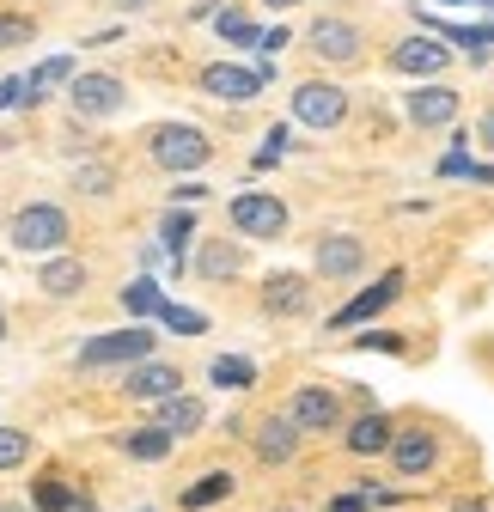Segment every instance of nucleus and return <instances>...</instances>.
Here are the masks:
<instances>
[{
	"label": "nucleus",
	"instance_id": "f257e3e1",
	"mask_svg": "<svg viewBox=\"0 0 494 512\" xmlns=\"http://www.w3.org/2000/svg\"><path fill=\"white\" fill-rule=\"evenodd\" d=\"M208 153H214L208 135H202V128H190V122H165L159 135H153V159H159L165 171H196Z\"/></svg>",
	"mask_w": 494,
	"mask_h": 512
},
{
	"label": "nucleus",
	"instance_id": "f03ea898",
	"mask_svg": "<svg viewBox=\"0 0 494 512\" xmlns=\"http://www.w3.org/2000/svg\"><path fill=\"white\" fill-rule=\"evenodd\" d=\"M293 116L312 122V128H336V122L348 116V92L330 86V80H305V86L293 92Z\"/></svg>",
	"mask_w": 494,
	"mask_h": 512
},
{
	"label": "nucleus",
	"instance_id": "7ed1b4c3",
	"mask_svg": "<svg viewBox=\"0 0 494 512\" xmlns=\"http://www.w3.org/2000/svg\"><path fill=\"white\" fill-rule=\"evenodd\" d=\"M153 354V336L147 330H116V336H92L80 348V366H135Z\"/></svg>",
	"mask_w": 494,
	"mask_h": 512
},
{
	"label": "nucleus",
	"instance_id": "20e7f679",
	"mask_svg": "<svg viewBox=\"0 0 494 512\" xmlns=\"http://www.w3.org/2000/svg\"><path fill=\"white\" fill-rule=\"evenodd\" d=\"M61 238H68V214L49 208V202L25 208V214L13 220V244H19V250H61Z\"/></svg>",
	"mask_w": 494,
	"mask_h": 512
},
{
	"label": "nucleus",
	"instance_id": "39448f33",
	"mask_svg": "<svg viewBox=\"0 0 494 512\" xmlns=\"http://www.w3.org/2000/svg\"><path fill=\"white\" fill-rule=\"evenodd\" d=\"M232 226H238L244 238H275V232L287 226V208H281L275 196H238V202H232Z\"/></svg>",
	"mask_w": 494,
	"mask_h": 512
},
{
	"label": "nucleus",
	"instance_id": "423d86ee",
	"mask_svg": "<svg viewBox=\"0 0 494 512\" xmlns=\"http://www.w3.org/2000/svg\"><path fill=\"white\" fill-rule=\"evenodd\" d=\"M202 92H214V98H226V104H244V98L263 92V74H257V68H226V61H214V68L202 74Z\"/></svg>",
	"mask_w": 494,
	"mask_h": 512
},
{
	"label": "nucleus",
	"instance_id": "0eeeda50",
	"mask_svg": "<svg viewBox=\"0 0 494 512\" xmlns=\"http://www.w3.org/2000/svg\"><path fill=\"white\" fill-rule=\"evenodd\" d=\"M336 415H342V409H336V397H330V391H318V384H305V391L293 397V415H287V421H293L299 433H330V427H336Z\"/></svg>",
	"mask_w": 494,
	"mask_h": 512
},
{
	"label": "nucleus",
	"instance_id": "6e6552de",
	"mask_svg": "<svg viewBox=\"0 0 494 512\" xmlns=\"http://www.w3.org/2000/svg\"><path fill=\"white\" fill-rule=\"evenodd\" d=\"M397 287H403V269L379 275V287H366L360 299H348V305L336 311V330H348V324H366V317H373V311H385V305L397 299Z\"/></svg>",
	"mask_w": 494,
	"mask_h": 512
},
{
	"label": "nucleus",
	"instance_id": "1a4fd4ad",
	"mask_svg": "<svg viewBox=\"0 0 494 512\" xmlns=\"http://www.w3.org/2000/svg\"><path fill=\"white\" fill-rule=\"evenodd\" d=\"M360 263H366V250H360V238H348V232H336V238L318 244V275H324V281H348Z\"/></svg>",
	"mask_w": 494,
	"mask_h": 512
},
{
	"label": "nucleus",
	"instance_id": "9d476101",
	"mask_svg": "<svg viewBox=\"0 0 494 512\" xmlns=\"http://www.w3.org/2000/svg\"><path fill=\"white\" fill-rule=\"evenodd\" d=\"M74 110L80 116H110V110H122V86L110 74H80L74 80Z\"/></svg>",
	"mask_w": 494,
	"mask_h": 512
},
{
	"label": "nucleus",
	"instance_id": "9b49d317",
	"mask_svg": "<svg viewBox=\"0 0 494 512\" xmlns=\"http://www.w3.org/2000/svg\"><path fill=\"white\" fill-rule=\"evenodd\" d=\"M391 458L403 476H421V470H434L440 445H434V433H391Z\"/></svg>",
	"mask_w": 494,
	"mask_h": 512
},
{
	"label": "nucleus",
	"instance_id": "f8f14e48",
	"mask_svg": "<svg viewBox=\"0 0 494 512\" xmlns=\"http://www.w3.org/2000/svg\"><path fill=\"white\" fill-rule=\"evenodd\" d=\"M409 116L421 128H440V122L458 116V92L452 86H421V92H409Z\"/></svg>",
	"mask_w": 494,
	"mask_h": 512
},
{
	"label": "nucleus",
	"instance_id": "ddd939ff",
	"mask_svg": "<svg viewBox=\"0 0 494 512\" xmlns=\"http://www.w3.org/2000/svg\"><path fill=\"white\" fill-rule=\"evenodd\" d=\"M177 384H183V378H177V366H135L122 391L141 397V403H165V397H177Z\"/></svg>",
	"mask_w": 494,
	"mask_h": 512
},
{
	"label": "nucleus",
	"instance_id": "4468645a",
	"mask_svg": "<svg viewBox=\"0 0 494 512\" xmlns=\"http://www.w3.org/2000/svg\"><path fill=\"white\" fill-rule=\"evenodd\" d=\"M305 305H312V287H305L299 275H275V281L263 287V311H269V317H299Z\"/></svg>",
	"mask_w": 494,
	"mask_h": 512
},
{
	"label": "nucleus",
	"instance_id": "2eb2a0df",
	"mask_svg": "<svg viewBox=\"0 0 494 512\" xmlns=\"http://www.w3.org/2000/svg\"><path fill=\"white\" fill-rule=\"evenodd\" d=\"M391 68H397V74H440V68H446V43H427V37H409V43H397V55H391Z\"/></svg>",
	"mask_w": 494,
	"mask_h": 512
},
{
	"label": "nucleus",
	"instance_id": "dca6fc26",
	"mask_svg": "<svg viewBox=\"0 0 494 512\" xmlns=\"http://www.w3.org/2000/svg\"><path fill=\"white\" fill-rule=\"evenodd\" d=\"M312 49L330 55V61H354V55H360V31L342 25V19H318V25H312Z\"/></svg>",
	"mask_w": 494,
	"mask_h": 512
},
{
	"label": "nucleus",
	"instance_id": "f3484780",
	"mask_svg": "<svg viewBox=\"0 0 494 512\" xmlns=\"http://www.w3.org/2000/svg\"><path fill=\"white\" fill-rule=\"evenodd\" d=\"M208 421V409L196 403V397H165V415H159V433H171V439H183V433H196Z\"/></svg>",
	"mask_w": 494,
	"mask_h": 512
},
{
	"label": "nucleus",
	"instance_id": "a211bd4d",
	"mask_svg": "<svg viewBox=\"0 0 494 512\" xmlns=\"http://www.w3.org/2000/svg\"><path fill=\"white\" fill-rule=\"evenodd\" d=\"M293 445H299V427H293V421H269V427L257 433V458H263V464H287Z\"/></svg>",
	"mask_w": 494,
	"mask_h": 512
},
{
	"label": "nucleus",
	"instance_id": "6ab92c4d",
	"mask_svg": "<svg viewBox=\"0 0 494 512\" xmlns=\"http://www.w3.org/2000/svg\"><path fill=\"white\" fill-rule=\"evenodd\" d=\"M348 445H354L360 458H373V452H391V421H385V415H366V421H354Z\"/></svg>",
	"mask_w": 494,
	"mask_h": 512
},
{
	"label": "nucleus",
	"instance_id": "aec40b11",
	"mask_svg": "<svg viewBox=\"0 0 494 512\" xmlns=\"http://www.w3.org/2000/svg\"><path fill=\"white\" fill-rule=\"evenodd\" d=\"M122 452L141 458V464H159V458L171 452V433H159V427H135V433H122Z\"/></svg>",
	"mask_w": 494,
	"mask_h": 512
},
{
	"label": "nucleus",
	"instance_id": "412c9836",
	"mask_svg": "<svg viewBox=\"0 0 494 512\" xmlns=\"http://www.w3.org/2000/svg\"><path fill=\"white\" fill-rule=\"evenodd\" d=\"M86 287V269L74 263V256H55V263L43 269V293H55V299H68V293H80Z\"/></svg>",
	"mask_w": 494,
	"mask_h": 512
},
{
	"label": "nucleus",
	"instance_id": "4be33fe9",
	"mask_svg": "<svg viewBox=\"0 0 494 512\" xmlns=\"http://www.w3.org/2000/svg\"><path fill=\"white\" fill-rule=\"evenodd\" d=\"M68 74H74V61H68V55H49V61H43V68H37V74L25 80V104H37V98H49V86H61V80H68Z\"/></svg>",
	"mask_w": 494,
	"mask_h": 512
},
{
	"label": "nucleus",
	"instance_id": "5701e85b",
	"mask_svg": "<svg viewBox=\"0 0 494 512\" xmlns=\"http://www.w3.org/2000/svg\"><path fill=\"white\" fill-rule=\"evenodd\" d=\"M226 494H232V476H226V470H208L196 488H183V506L202 512V506H214V500H226Z\"/></svg>",
	"mask_w": 494,
	"mask_h": 512
},
{
	"label": "nucleus",
	"instance_id": "b1692460",
	"mask_svg": "<svg viewBox=\"0 0 494 512\" xmlns=\"http://www.w3.org/2000/svg\"><path fill=\"white\" fill-rule=\"evenodd\" d=\"M208 378L220 384V391H244V384H251V378H257V366H251V360H238V354H220Z\"/></svg>",
	"mask_w": 494,
	"mask_h": 512
},
{
	"label": "nucleus",
	"instance_id": "393cba45",
	"mask_svg": "<svg viewBox=\"0 0 494 512\" xmlns=\"http://www.w3.org/2000/svg\"><path fill=\"white\" fill-rule=\"evenodd\" d=\"M159 324L177 330V336H202V330H208V317L190 311V305H171V299H165V305H159Z\"/></svg>",
	"mask_w": 494,
	"mask_h": 512
},
{
	"label": "nucleus",
	"instance_id": "a878e982",
	"mask_svg": "<svg viewBox=\"0 0 494 512\" xmlns=\"http://www.w3.org/2000/svg\"><path fill=\"white\" fill-rule=\"evenodd\" d=\"M122 305H129L135 317H159V305H165V293H159L153 281H135V287H122Z\"/></svg>",
	"mask_w": 494,
	"mask_h": 512
},
{
	"label": "nucleus",
	"instance_id": "bb28decb",
	"mask_svg": "<svg viewBox=\"0 0 494 512\" xmlns=\"http://www.w3.org/2000/svg\"><path fill=\"white\" fill-rule=\"evenodd\" d=\"M25 452H31V439H25L19 427H0V470H13V464H25Z\"/></svg>",
	"mask_w": 494,
	"mask_h": 512
},
{
	"label": "nucleus",
	"instance_id": "cd10ccee",
	"mask_svg": "<svg viewBox=\"0 0 494 512\" xmlns=\"http://www.w3.org/2000/svg\"><path fill=\"white\" fill-rule=\"evenodd\" d=\"M190 232H196V220H190V214H177V208L165 214V250H171V256H183V244H190Z\"/></svg>",
	"mask_w": 494,
	"mask_h": 512
},
{
	"label": "nucleus",
	"instance_id": "c85d7f7f",
	"mask_svg": "<svg viewBox=\"0 0 494 512\" xmlns=\"http://www.w3.org/2000/svg\"><path fill=\"white\" fill-rule=\"evenodd\" d=\"M452 43H464V55H470V61H482V55H488V43H494V25H470V31H452Z\"/></svg>",
	"mask_w": 494,
	"mask_h": 512
},
{
	"label": "nucleus",
	"instance_id": "c756f323",
	"mask_svg": "<svg viewBox=\"0 0 494 512\" xmlns=\"http://www.w3.org/2000/svg\"><path fill=\"white\" fill-rule=\"evenodd\" d=\"M37 506H43V512H68V506H74V494L61 488L55 476H43V482H37Z\"/></svg>",
	"mask_w": 494,
	"mask_h": 512
},
{
	"label": "nucleus",
	"instance_id": "7c9ffc66",
	"mask_svg": "<svg viewBox=\"0 0 494 512\" xmlns=\"http://www.w3.org/2000/svg\"><path fill=\"white\" fill-rule=\"evenodd\" d=\"M232 269H238V250H226V244H214V250L202 256V275H208V281H220V275H232Z\"/></svg>",
	"mask_w": 494,
	"mask_h": 512
},
{
	"label": "nucleus",
	"instance_id": "2f4dec72",
	"mask_svg": "<svg viewBox=\"0 0 494 512\" xmlns=\"http://www.w3.org/2000/svg\"><path fill=\"white\" fill-rule=\"evenodd\" d=\"M220 37H232V43H257L263 31H257L251 19H244V13H220Z\"/></svg>",
	"mask_w": 494,
	"mask_h": 512
},
{
	"label": "nucleus",
	"instance_id": "473e14b6",
	"mask_svg": "<svg viewBox=\"0 0 494 512\" xmlns=\"http://www.w3.org/2000/svg\"><path fill=\"white\" fill-rule=\"evenodd\" d=\"M7 43H31V19H7V13H0V49H7Z\"/></svg>",
	"mask_w": 494,
	"mask_h": 512
},
{
	"label": "nucleus",
	"instance_id": "72a5a7b5",
	"mask_svg": "<svg viewBox=\"0 0 494 512\" xmlns=\"http://www.w3.org/2000/svg\"><path fill=\"white\" fill-rule=\"evenodd\" d=\"M7 104H25V80H0V110Z\"/></svg>",
	"mask_w": 494,
	"mask_h": 512
},
{
	"label": "nucleus",
	"instance_id": "f704fd0d",
	"mask_svg": "<svg viewBox=\"0 0 494 512\" xmlns=\"http://www.w3.org/2000/svg\"><path fill=\"white\" fill-rule=\"evenodd\" d=\"M330 512H366V494H336Z\"/></svg>",
	"mask_w": 494,
	"mask_h": 512
},
{
	"label": "nucleus",
	"instance_id": "c9c22d12",
	"mask_svg": "<svg viewBox=\"0 0 494 512\" xmlns=\"http://www.w3.org/2000/svg\"><path fill=\"white\" fill-rule=\"evenodd\" d=\"M458 512H494V500H458Z\"/></svg>",
	"mask_w": 494,
	"mask_h": 512
},
{
	"label": "nucleus",
	"instance_id": "e433bc0d",
	"mask_svg": "<svg viewBox=\"0 0 494 512\" xmlns=\"http://www.w3.org/2000/svg\"><path fill=\"white\" fill-rule=\"evenodd\" d=\"M482 141H488V147H494V110H488V116H482Z\"/></svg>",
	"mask_w": 494,
	"mask_h": 512
},
{
	"label": "nucleus",
	"instance_id": "4c0bfd02",
	"mask_svg": "<svg viewBox=\"0 0 494 512\" xmlns=\"http://www.w3.org/2000/svg\"><path fill=\"white\" fill-rule=\"evenodd\" d=\"M116 7H129V13H141V7H147V0H116Z\"/></svg>",
	"mask_w": 494,
	"mask_h": 512
},
{
	"label": "nucleus",
	"instance_id": "58836bf2",
	"mask_svg": "<svg viewBox=\"0 0 494 512\" xmlns=\"http://www.w3.org/2000/svg\"><path fill=\"white\" fill-rule=\"evenodd\" d=\"M0 512H31V506H13V500H0Z\"/></svg>",
	"mask_w": 494,
	"mask_h": 512
},
{
	"label": "nucleus",
	"instance_id": "ea45409f",
	"mask_svg": "<svg viewBox=\"0 0 494 512\" xmlns=\"http://www.w3.org/2000/svg\"><path fill=\"white\" fill-rule=\"evenodd\" d=\"M269 7H299V0H269Z\"/></svg>",
	"mask_w": 494,
	"mask_h": 512
},
{
	"label": "nucleus",
	"instance_id": "a19ab883",
	"mask_svg": "<svg viewBox=\"0 0 494 512\" xmlns=\"http://www.w3.org/2000/svg\"><path fill=\"white\" fill-rule=\"evenodd\" d=\"M0 336H7V311H0Z\"/></svg>",
	"mask_w": 494,
	"mask_h": 512
},
{
	"label": "nucleus",
	"instance_id": "79ce46f5",
	"mask_svg": "<svg viewBox=\"0 0 494 512\" xmlns=\"http://www.w3.org/2000/svg\"><path fill=\"white\" fill-rule=\"evenodd\" d=\"M446 7H464V0H446ZM488 7H494V0H488Z\"/></svg>",
	"mask_w": 494,
	"mask_h": 512
}]
</instances>
